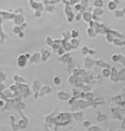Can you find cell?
<instances>
[{"label": "cell", "instance_id": "6da1fadb", "mask_svg": "<svg viewBox=\"0 0 125 131\" xmlns=\"http://www.w3.org/2000/svg\"><path fill=\"white\" fill-rule=\"evenodd\" d=\"M27 61H28V60L27 59L25 55H20L17 58V65L20 68H24L27 66Z\"/></svg>", "mask_w": 125, "mask_h": 131}, {"label": "cell", "instance_id": "7a4b0ae2", "mask_svg": "<svg viewBox=\"0 0 125 131\" xmlns=\"http://www.w3.org/2000/svg\"><path fill=\"white\" fill-rule=\"evenodd\" d=\"M42 86V84L40 81L38 80H34L33 82H32V89H33L34 91V97L35 98H38V91L39 89H40Z\"/></svg>", "mask_w": 125, "mask_h": 131}, {"label": "cell", "instance_id": "3957f363", "mask_svg": "<svg viewBox=\"0 0 125 131\" xmlns=\"http://www.w3.org/2000/svg\"><path fill=\"white\" fill-rule=\"evenodd\" d=\"M51 88L48 85H42L40 89L38 91V95L39 96H43L45 94H48L49 93H51Z\"/></svg>", "mask_w": 125, "mask_h": 131}, {"label": "cell", "instance_id": "277c9868", "mask_svg": "<svg viewBox=\"0 0 125 131\" xmlns=\"http://www.w3.org/2000/svg\"><path fill=\"white\" fill-rule=\"evenodd\" d=\"M92 9H89L88 10H85L82 13V19L85 22H88L89 20H92V13H91Z\"/></svg>", "mask_w": 125, "mask_h": 131}, {"label": "cell", "instance_id": "5b68a950", "mask_svg": "<svg viewBox=\"0 0 125 131\" xmlns=\"http://www.w3.org/2000/svg\"><path fill=\"white\" fill-rule=\"evenodd\" d=\"M41 59V53L39 52H35L32 55H31V57L29 59V63H37L40 61Z\"/></svg>", "mask_w": 125, "mask_h": 131}, {"label": "cell", "instance_id": "8992f818", "mask_svg": "<svg viewBox=\"0 0 125 131\" xmlns=\"http://www.w3.org/2000/svg\"><path fill=\"white\" fill-rule=\"evenodd\" d=\"M57 97H58V99L60 100V101H67L71 96L68 93L65 92V91L63 90H60L57 93Z\"/></svg>", "mask_w": 125, "mask_h": 131}, {"label": "cell", "instance_id": "52a82bcc", "mask_svg": "<svg viewBox=\"0 0 125 131\" xmlns=\"http://www.w3.org/2000/svg\"><path fill=\"white\" fill-rule=\"evenodd\" d=\"M50 56H51L50 52L47 49H45V48H43V49L41 50V59L43 61H47V60L49 58Z\"/></svg>", "mask_w": 125, "mask_h": 131}, {"label": "cell", "instance_id": "ba28073f", "mask_svg": "<svg viewBox=\"0 0 125 131\" xmlns=\"http://www.w3.org/2000/svg\"><path fill=\"white\" fill-rule=\"evenodd\" d=\"M24 20H25V18L21 15H16L14 17V21H15V25H22Z\"/></svg>", "mask_w": 125, "mask_h": 131}, {"label": "cell", "instance_id": "9c48e42d", "mask_svg": "<svg viewBox=\"0 0 125 131\" xmlns=\"http://www.w3.org/2000/svg\"><path fill=\"white\" fill-rule=\"evenodd\" d=\"M27 123H28V120H27V118H26V117H23V118L19 121L18 126L20 129H26Z\"/></svg>", "mask_w": 125, "mask_h": 131}, {"label": "cell", "instance_id": "30bf717a", "mask_svg": "<svg viewBox=\"0 0 125 131\" xmlns=\"http://www.w3.org/2000/svg\"><path fill=\"white\" fill-rule=\"evenodd\" d=\"M92 13L93 14H95V15H101L102 14L104 13V10H103V9L101 8V7H96V6H95L93 9H92Z\"/></svg>", "mask_w": 125, "mask_h": 131}, {"label": "cell", "instance_id": "8fae6325", "mask_svg": "<svg viewBox=\"0 0 125 131\" xmlns=\"http://www.w3.org/2000/svg\"><path fill=\"white\" fill-rule=\"evenodd\" d=\"M110 76H112L111 79H112V81H113V82H117V81L118 80V79H117V69H116V67L112 68Z\"/></svg>", "mask_w": 125, "mask_h": 131}, {"label": "cell", "instance_id": "7c38bea8", "mask_svg": "<svg viewBox=\"0 0 125 131\" xmlns=\"http://www.w3.org/2000/svg\"><path fill=\"white\" fill-rule=\"evenodd\" d=\"M112 44L116 46H124L125 45V40L120 39L119 37H117V38H115V37H114L113 41H112Z\"/></svg>", "mask_w": 125, "mask_h": 131}, {"label": "cell", "instance_id": "4fadbf2b", "mask_svg": "<svg viewBox=\"0 0 125 131\" xmlns=\"http://www.w3.org/2000/svg\"><path fill=\"white\" fill-rule=\"evenodd\" d=\"M87 34H88L90 37H95V35L97 34V32H96V31H95V27H88V29H87Z\"/></svg>", "mask_w": 125, "mask_h": 131}, {"label": "cell", "instance_id": "5bb4252c", "mask_svg": "<svg viewBox=\"0 0 125 131\" xmlns=\"http://www.w3.org/2000/svg\"><path fill=\"white\" fill-rule=\"evenodd\" d=\"M117 3H115L113 0H110L108 2V3H107V8L111 11H113V10H116V9H117Z\"/></svg>", "mask_w": 125, "mask_h": 131}, {"label": "cell", "instance_id": "9a60e30c", "mask_svg": "<svg viewBox=\"0 0 125 131\" xmlns=\"http://www.w3.org/2000/svg\"><path fill=\"white\" fill-rule=\"evenodd\" d=\"M70 44L72 49H77V47L79 46V41L77 37H72V39L70 40Z\"/></svg>", "mask_w": 125, "mask_h": 131}, {"label": "cell", "instance_id": "2e32d148", "mask_svg": "<svg viewBox=\"0 0 125 131\" xmlns=\"http://www.w3.org/2000/svg\"><path fill=\"white\" fill-rule=\"evenodd\" d=\"M69 57H70V53H69V52H66L65 54H63L62 56H60L59 60H60V61H62L63 63H67V61H68Z\"/></svg>", "mask_w": 125, "mask_h": 131}, {"label": "cell", "instance_id": "e0dca14e", "mask_svg": "<svg viewBox=\"0 0 125 131\" xmlns=\"http://www.w3.org/2000/svg\"><path fill=\"white\" fill-rule=\"evenodd\" d=\"M74 84H75V86H76V87H77V88L82 87V86L83 85V80L82 77H79V76L76 77Z\"/></svg>", "mask_w": 125, "mask_h": 131}, {"label": "cell", "instance_id": "ac0fdd59", "mask_svg": "<svg viewBox=\"0 0 125 131\" xmlns=\"http://www.w3.org/2000/svg\"><path fill=\"white\" fill-rule=\"evenodd\" d=\"M13 78H14V81H15V83H20V84H24V83H26L25 79H24L22 77H20V76H19L18 74H15Z\"/></svg>", "mask_w": 125, "mask_h": 131}, {"label": "cell", "instance_id": "d6986e66", "mask_svg": "<svg viewBox=\"0 0 125 131\" xmlns=\"http://www.w3.org/2000/svg\"><path fill=\"white\" fill-rule=\"evenodd\" d=\"M102 75L105 77H109L111 75V70L109 67H103L102 69Z\"/></svg>", "mask_w": 125, "mask_h": 131}, {"label": "cell", "instance_id": "ffe728a7", "mask_svg": "<svg viewBox=\"0 0 125 131\" xmlns=\"http://www.w3.org/2000/svg\"><path fill=\"white\" fill-rule=\"evenodd\" d=\"M84 65L86 67H91L92 66L95 64V61H93L92 59H90L89 57H87L86 59L84 60Z\"/></svg>", "mask_w": 125, "mask_h": 131}, {"label": "cell", "instance_id": "44dd1931", "mask_svg": "<svg viewBox=\"0 0 125 131\" xmlns=\"http://www.w3.org/2000/svg\"><path fill=\"white\" fill-rule=\"evenodd\" d=\"M106 41L107 42H109V43H112V41H113V39H114V36H113V34L111 32H109V31H107L106 32Z\"/></svg>", "mask_w": 125, "mask_h": 131}, {"label": "cell", "instance_id": "7402d4cb", "mask_svg": "<svg viewBox=\"0 0 125 131\" xmlns=\"http://www.w3.org/2000/svg\"><path fill=\"white\" fill-rule=\"evenodd\" d=\"M95 64L100 67H109V68H110V65L106 64V62H104L102 60H97V61H95Z\"/></svg>", "mask_w": 125, "mask_h": 131}, {"label": "cell", "instance_id": "603a6c76", "mask_svg": "<svg viewBox=\"0 0 125 131\" xmlns=\"http://www.w3.org/2000/svg\"><path fill=\"white\" fill-rule=\"evenodd\" d=\"M125 15V8H124L123 9H117L115 11V17L117 18H119V17H123Z\"/></svg>", "mask_w": 125, "mask_h": 131}, {"label": "cell", "instance_id": "cb8c5ba5", "mask_svg": "<svg viewBox=\"0 0 125 131\" xmlns=\"http://www.w3.org/2000/svg\"><path fill=\"white\" fill-rule=\"evenodd\" d=\"M73 117L75 119H77V121H80V120L83 119V113L81 112L77 111L76 112L73 113Z\"/></svg>", "mask_w": 125, "mask_h": 131}, {"label": "cell", "instance_id": "d4e9b609", "mask_svg": "<svg viewBox=\"0 0 125 131\" xmlns=\"http://www.w3.org/2000/svg\"><path fill=\"white\" fill-rule=\"evenodd\" d=\"M14 107L16 108L17 110H20V111H22L23 109H25V104L23 102H18L16 104L14 105Z\"/></svg>", "mask_w": 125, "mask_h": 131}, {"label": "cell", "instance_id": "484cf974", "mask_svg": "<svg viewBox=\"0 0 125 131\" xmlns=\"http://www.w3.org/2000/svg\"><path fill=\"white\" fill-rule=\"evenodd\" d=\"M94 5L96 7H101V8H103L104 1L103 0H95L94 1Z\"/></svg>", "mask_w": 125, "mask_h": 131}, {"label": "cell", "instance_id": "4316f807", "mask_svg": "<svg viewBox=\"0 0 125 131\" xmlns=\"http://www.w3.org/2000/svg\"><path fill=\"white\" fill-rule=\"evenodd\" d=\"M62 36H63V38L68 40V39L71 37V32H70V31H68V30L64 31V32H62Z\"/></svg>", "mask_w": 125, "mask_h": 131}, {"label": "cell", "instance_id": "83f0119b", "mask_svg": "<svg viewBox=\"0 0 125 131\" xmlns=\"http://www.w3.org/2000/svg\"><path fill=\"white\" fill-rule=\"evenodd\" d=\"M94 98V94L92 92H90V91H88V92H86V94H85V98L84 99H86L87 101H90L91 100H93Z\"/></svg>", "mask_w": 125, "mask_h": 131}, {"label": "cell", "instance_id": "f1b7e54d", "mask_svg": "<svg viewBox=\"0 0 125 131\" xmlns=\"http://www.w3.org/2000/svg\"><path fill=\"white\" fill-rule=\"evenodd\" d=\"M80 4L83 9H87V8H88V0H81Z\"/></svg>", "mask_w": 125, "mask_h": 131}, {"label": "cell", "instance_id": "f546056e", "mask_svg": "<svg viewBox=\"0 0 125 131\" xmlns=\"http://www.w3.org/2000/svg\"><path fill=\"white\" fill-rule=\"evenodd\" d=\"M75 78H76L75 76H74V75H71L70 77H69L68 80H67L68 84H70V85H73V84H74V82H75Z\"/></svg>", "mask_w": 125, "mask_h": 131}, {"label": "cell", "instance_id": "4dcf8cb0", "mask_svg": "<svg viewBox=\"0 0 125 131\" xmlns=\"http://www.w3.org/2000/svg\"><path fill=\"white\" fill-rule=\"evenodd\" d=\"M72 94H73V96L77 100L78 99V98H80V92H79L77 89H72Z\"/></svg>", "mask_w": 125, "mask_h": 131}, {"label": "cell", "instance_id": "1f68e13d", "mask_svg": "<svg viewBox=\"0 0 125 131\" xmlns=\"http://www.w3.org/2000/svg\"><path fill=\"white\" fill-rule=\"evenodd\" d=\"M21 31V27H20L19 25H15V27H13V32H14V33H15V34H18L19 32Z\"/></svg>", "mask_w": 125, "mask_h": 131}, {"label": "cell", "instance_id": "d6a6232c", "mask_svg": "<svg viewBox=\"0 0 125 131\" xmlns=\"http://www.w3.org/2000/svg\"><path fill=\"white\" fill-rule=\"evenodd\" d=\"M79 35V32H77V30L73 29V30L71 32V37H77Z\"/></svg>", "mask_w": 125, "mask_h": 131}, {"label": "cell", "instance_id": "836d02e7", "mask_svg": "<svg viewBox=\"0 0 125 131\" xmlns=\"http://www.w3.org/2000/svg\"><path fill=\"white\" fill-rule=\"evenodd\" d=\"M53 81H54V84H56V85H60V83H61V80H60V77H58V76H55V77H54Z\"/></svg>", "mask_w": 125, "mask_h": 131}, {"label": "cell", "instance_id": "e575fe53", "mask_svg": "<svg viewBox=\"0 0 125 131\" xmlns=\"http://www.w3.org/2000/svg\"><path fill=\"white\" fill-rule=\"evenodd\" d=\"M67 52V51L65 50V49H64V48L62 47V46H60V48H59L58 49H57V54L59 55V56H62V55L63 54H65V53Z\"/></svg>", "mask_w": 125, "mask_h": 131}, {"label": "cell", "instance_id": "d590c367", "mask_svg": "<svg viewBox=\"0 0 125 131\" xmlns=\"http://www.w3.org/2000/svg\"><path fill=\"white\" fill-rule=\"evenodd\" d=\"M88 46H83L82 48V54L83 55V56H87V55L88 54Z\"/></svg>", "mask_w": 125, "mask_h": 131}, {"label": "cell", "instance_id": "8d00e7d4", "mask_svg": "<svg viewBox=\"0 0 125 131\" xmlns=\"http://www.w3.org/2000/svg\"><path fill=\"white\" fill-rule=\"evenodd\" d=\"M46 43L48 45L51 46L52 44H54V39H52L51 37H49V36H48V37H46Z\"/></svg>", "mask_w": 125, "mask_h": 131}, {"label": "cell", "instance_id": "74e56055", "mask_svg": "<svg viewBox=\"0 0 125 131\" xmlns=\"http://www.w3.org/2000/svg\"><path fill=\"white\" fill-rule=\"evenodd\" d=\"M76 101H77V99H76V98L74 97V96H72V97H70V98L68 99V102H69V105H70V106L73 105L74 103L76 102Z\"/></svg>", "mask_w": 125, "mask_h": 131}, {"label": "cell", "instance_id": "f35d334b", "mask_svg": "<svg viewBox=\"0 0 125 131\" xmlns=\"http://www.w3.org/2000/svg\"><path fill=\"white\" fill-rule=\"evenodd\" d=\"M79 74H80V70L77 68H74L72 69V75H74L75 77H77V76H79Z\"/></svg>", "mask_w": 125, "mask_h": 131}, {"label": "cell", "instance_id": "ab89813d", "mask_svg": "<svg viewBox=\"0 0 125 131\" xmlns=\"http://www.w3.org/2000/svg\"><path fill=\"white\" fill-rule=\"evenodd\" d=\"M82 89H83V91H84V92H88V91H90L91 90V87L90 86H88V85H83L82 86Z\"/></svg>", "mask_w": 125, "mask_h": 131}, {"label": "cell", "instance_id": "60d3db41", "mask_svg": "<svg viewBox=\"0 0 125 131\" xmlns=\"http://www.w3.org/2000/svg\"><path fill=\"white\" fill-rule=\"evenodd\" d=\"M6 79V74L3 72H1L0 71V82H3Z\"/></svg>", "mask_w": 125, "mask_h": 131}, {"label": "cell", "instance_id": "b9f144b4", "mask_svg": "<svg viewBox=\"0 0 125 131\" xmlns=\"http://www.w3.org/2000/svg\"><path fill=\"white\" fill-rule=\"evenodd\" d=\"M81 19H82V13H80V12H78V13L76 15V16H75V20H76V21H80L81 20Z\"/></svg>", "mask_w": 125, "mask_h": 131}, {"label": "cell", "instance_id": "7bdbcfd3", "mask_svg": "<svg viewBox=\"0 0 125 131\" xmlns=\"http://www.w3.org/2000/svg\"><path fill=\"white\" fill-rule=\"evenodd\" d=\"M118 61H120L125 66V56L123 55H118Z\"/></svg>", "mask_w": 125, "mask_h": 131}, {"label": "cell", "instance_id": "ee69618b", "mask_svg": "<svg viewBox=\"0 0 125 131\" xmlns=\"http://www.w3.org/2000/svg\"><path fill=\"white\" fill-rule=\"evenodd\" d=\"M60 46H61L60 44H55V43H54V44L51 45V47L53 48V49H54L55 51H57V49H58L60 47Z\"/></svg>", "mask_w": 125, "mask_h": 131}, {"label": "cell", "instance_id": "f6af8a7d", "mask_svg": "<svg viewBox=\"0 0 125 131\" xmlns=\"http://www.w3.org/2000/svg\"><path fill=\"white\" fill-rule=\"evenodd\" d=\"M83 8H82V6H81L80 3H76V4H75V9L77 10V11H80Z\"/></svg>", "mask_w": 125, "mask_h": 131}, {"label": "cell", "instance_id": "bcb514c9", "mask_svg": "<svg viewBox=\"0 0 125 131\" xmlns=\"http://www.w3.org/2000/svg\"><path fill=\"white\" fill-rule=\"evenodd\" d=\"M112 60L113 61H118V55L114 54L112 56Z\"/></svg>", "mask_w": 125, "mask_h": 131}, {"label": "cell", "instance_id": "7dc6e473", "mask_svg": "<svg viewBox=\"0 0 125 131\" xmlns=\"http://www.w3.org/2000/svg\"><path fill=\"white\" fill-rule=\"evenodd\" d=\"M88 131H94V130H100V128L96 126H93V127H88Z\"/></svg>", "mask_w": 125, "mask_h": 131}, {"label": "cell", "instance_id": "c3c4849f", "mask_svg": "<svg viewBox=\"0 0 125 131\" xmlns=\"http://www.w3.org/2000/svg\"><path fill=\"white\" fill-rule=\"evenodd\" d=\"M77 3H79V0H69V4L70 5H75Z\"/></svg>", "mask_w": 125, "mask_h": 131}, {"label": "cell", "instance_id": "681fc988", "mask_svg": "<svg viewBox=\"0 0 125 131\" xmlns=\"http://www.w3.org/2000/svg\"><path fill=\"white\" fill-rule=\"evenodd\" d=\"M92 20H95V21L98 20H99V15H95V14L92 13Z\"/></svg>", "mask_w": 125, "mask_h": 131}, {"label": "cell", "instance_id": "f907efd6", "mask_svg": "<svg viewBox=\"0 0 125 131\" xmlns=\"http://www.w3.org/2000/svg\"><path fill=\"white\" fill-rule=\"evenodd\" d=\"M88 27H95V20H89V21H88Z\"/></svg>", "mask_w": 125, "mask_h": 131}, {"label": "cell", "instance_id": "816d5d0a", "mask_svg": "<svg viewBox=\"0 0 125 131\" xmlns=\"http://www.w3.org/2000/svg\"><path fill=\"white\" fill-rule=\"evenodd\" d=\"M83 126L85 127V128H88V127L90 126V122L89 121H84L83 122Z\"/></svg>", "mask_w": 125, "mask_h": 131}, {"label": "cell", "instance_id": "f5cc1de1", "mask_svg": "<svg viewBox=\"0 0 125 131\" xmlns=\"http://www.w3.org/2000/svg\"><path fill=\"white\" fill-rule=\"evenodd\" d=\"M34 15H35L37 17L40 16V15H41V11H40V10H38V9H37V10H36V11H35V13H34Z\"/></svg>", "mask_w": 125, "mask_h": 131}, {"label": "cell", "instance_id": "db71d44e", "mask_svg": "<svg viewBox=\"0 0 125 131\" xmlns=\"http://www.w3.org/2000/svg\"><path fill=\"white\" fill-rule=\"evenodd\" d=\"M85 94H86V92H84V91H82V92H80V98H82V99H84V98H85Z\"/></svg>", "mask_w": 125, "mask_h": 131}, {"label": "cell", "instance_id": "11a10c76", "mask_svg": "<svg viewBox=\"0 0 125 131\" xmlns=\"http://www.w3.org/2000/svg\"><path fill=\"white\" fill-rule=\"evenodd\" d=\"M4 104H5L4 101H3V100H0V107H3Z\"/></svg>", "mask_w": 125, "mask_h": 131}, {"label": "cell", "instance_id": "9f6ffc18", "mask_svg": "<svg viewBox=\"0 0 125 131\" xmlns=\"http://www.w3.org/2000/svg\"><path fill=\"white\" fill-rule=\"evenodd\" d=\"M54 43H55V44H61V39H55V40H54Z\"/></svg>", "mask_w": 125, "mask_h": 131}, {"label": "cell", "instance_id": "6f0895ef", "mask_svg": "<svg viewBox=\"0 0 125 131\" xmlns=\"http://www.w3.org/2000/svg\"><path fill=\"white\" fill-rule=\"evenodd\" d=\"M25 56H26V57H27V60L30 59V57H31V54H29V53H26Z\"/></svg>", "mask_w": 125, "mask_h": 131}, {"label": "cell", "instance_id": "680465c9", "mask_svg": "<svg viewBox=\"0 0 125 131\" xmlns=\"http://www.w3.org/2000/svg\"><path fill=\"white\" fill-rule=\"evenodd\" d=\"M88 54L94 55V54H95V50H92V49H88Z\"/></svg>", "mask_w": 125, "mask_h": 131}, {"label": "cell", "instance_id": "91938a15", "mask_svg": "<svg viewBox=\"0 0 125 131\" xmlns=\"http://www.w3.org/2000/svg\"><path fill=\"white\" fill-rule=\"evenodd\" d=\"M18 34H19V37H24V33L21 32V31H20V32H19Z\"/></svg>", "mask_w": 125, "mask_h": 131}, {"label": "cell", "instance_id": "94428289", "mask_svg": "<svg viewBox=\"0 0 125 131\" xmlns=\"http://www.w3.org/2000/svg\"><path fill=\"white\" fill-rule=\"evenodd\" d=\"M115 3H119V2H120V0H113Z\"/></svg>", "mask_w": 125, "mask_h": 131}, {"label": "cell", "instance_id": "6125c7cd", "mask_svg": "<svg viewBox=\"0 0 125 131\" xmlns=\"http://www.w3.org/2000/svg\"><path fill=\"white\" fill-rule=\"evenodd\" d=\"M56 1H61V0H56Z\"/></svg>", "mask_w": 125, "mask_h": 131}, {"label": "cell", "instance_id": "be15d7a7", "mask_svg": "<svg viewBox=\"0 0 125 131\" xmlns=\"http://www.w3.org/2000/svg\"><path fill=\"white\" fill-rule=\"evenodd\" d=\"M1 14H2V13H1V12H0V15H1Z\"/></svg>", "mask_w": 125, "mask_h": 131}]
</instances>
